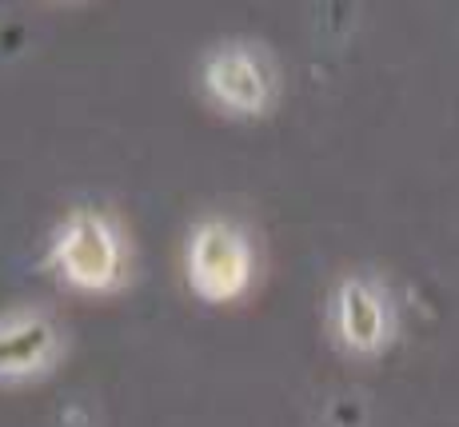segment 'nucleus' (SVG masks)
<instances>
[{
  "mask_svg": "<svg viewBox=\"0 0 459 427\" xmlns=\"http://www.w3.org/2000/svg\"><path fill=\"white\" fill-rule=\"evenodd\" d=\"M44 260L65 288L84 292V296H112L128 280L125 232L108 212L92 204L68 208L56 220Z\"/></svg>",
  "mask_w": 459,
  "mask_h": 427,
  "instance_id": "nucleus-1",
  "label": "nucleus"
},
{
  "mask_svg": "<svg viewBox=\"0 0 459 427\" xmlns=\"http://www.w3.org/2000/svg\"><path fill=\"white\" fill-rule=\"evenodd\" d=\"M255 280L252 236L232 216H204L184 240V283L204 304H236Z\"/></svg>",
  "mask_w": 459,
  "mask_h": 427,
  "instance_id": "nucleus-2",
  "label": "nucleus"
},
{
  "mask_svg": "<svg viewBox=\"0 0 459 427\" xmlns=\"http://www.w3.org/2000/svg\"><path fill=\"white\" fill-rule=\"evenodd\" d=\"M200 92L220 117L260 120L276 104L280 80L255 40H220L200 60Z\"/></svg>",
  "mask_w": 459,
  "mask_h": 427,
  "instance_id": "nucleus-3",
  "label": "nucleus"
},
{
  "mask_svg": "<svg viewBox=\"0 0 459 427\" xmlns=\"http://www.w3.org/2000/svg\"><path fill=\"white\" fill-rule=\"evenodd\" d=\"M328 324H332L335 348L343 355H351V360H376V355H384L395 336V308H392L384 280L368 272L340 275V283L332 292Z\"/></svg>",
  "mask_w": 459,
  "mask_h": 427,
  "instance_id": "nucleus-4",
  "label": "nucleus"
},
{
  "mask_svg": "<svg viewBox=\"0 0 459 427\" xmlns=\"http://www.w3.org/2000/svg\"><path fill=\"white\" fill-rule=\"evenodd\" d=\"M65 355V324L44 308H16L0 316V388L48 376Z\"/></svg>",
  "mask_w": 459,
  "mask_h": 427,
  "instance_id": "nucleus-5",
  "label": "nucleus"
}]
</instances>
